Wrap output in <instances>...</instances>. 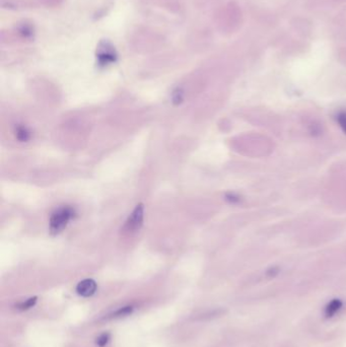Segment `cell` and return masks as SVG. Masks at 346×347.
Here are the masks:
<instances>
[{"instance_id":"cell-1","label":"cell","mask_w":346,"mask_h":347,"mask_svg":"<svg viewBox=\"0 0 346 347\" xmlns=\"http://www.w3.org/2000/svg\"><path fill=\"white\" fill-rule=\"evenodd\" d=\"M75 215L74 210L71 207L64 206L59 209H57L50 219V230L53 235L60 233L61 230L67 225V223L74 219Z\"/></svg>"},{"instance_id":"cell-2","label":"cell","mask_w":346,"mask_h":347,"mask_svg":"<svg viewBox=\"0 0 346 347\" xmlns=\"http://www.w3.org/2000/svg\"><path fill=\"white\" fill-rule=\"evenodd\" d=\"M118 55L116 50L111 45V43L108 41H102L99 43V45L97 50V59L98 64L100 67L108 66L112 63L117 61Z\"/></svg>"},{"instance_id":"cell-3","label":"cell","mask_w":346,"mask_h":347,"mask_svg":"<svg viewBox=\"0 0 346 347\" xmlns=\"http://www.w3.org/2000/svg\"><path fill=\"white\" fill-rule=\"evenodd\" d=\"M143 205L139 204L135 207L133 212L129 216L125 225H124V230H126L127 233H134L137 231L143 223Z\"/></svg>"},{"instance_id":"cell-4","label":"cell","mask_w":346,"mask_h":347,"mask_svg":"<svg viewBox=\"0 0 346 347\" xmlns=\"http://www.w3.org/2000/svg\"><path fill=\"white\" fill-rule=\"evenodd\" d=\"M97 291V283L93 279H84L80 281L76 286V292L79 296L89 297L93 296Z\"/></svg>"},{"instance_id":"cell-5","label":"cell","mask_w":346,"mask_h":347,"mask_svg":"<svg viewBox=\"0 0 346 347\" xmlns=\"http://www.w3.org/2000/svg\"><path fill=\"white\" fill-rule=\"evenodd\" d=\"M343 303L340 299H333L331 300L325 308V316L326 318H332L334 317L342 308Z\"/></svg>"},{"instance_id":"cell-6","label":"cell","mask_w":346,"mask_h":347,"mask_svg":"<svg viewBox=\"0 0 346 347\" xmlns=\"http://www.w3.org/2000/svg\"><path fill=\"white\" fill-rule=\"evenodd\" d=\"M19 33L25 39H31L34 36L33 26L31 25H28V24H23L19 27Z\"/></svg>"},{"instance_id":"cell-7","label":"cell","mask_w":346,"mask_h":347,"mask_svg":"<svg viewBox=\"0 0 346 347\" xmlns=\"http://www.w3.org/2000/svg\"><path fill=\"white\" fill-rule=\"evenodd\" d=\"M30 131L25 127H19L17 129V137L21 141H26L30 139Z\"/></svg>"},{"instance_id":"cell-8","label":"cell","mask_w":346,"mask_h":347,"mask_svg":"<svg viewBox=\"0 0 346 347\" xmlns=\"http://www.w3.org/2000/svg\"><path fill=\"white\" fill-rule=\"evenodd\" d=\"M336 121L343 131V133L346 135V112L344 111L339 112L336 116Z\"/></svg>"},{"instance_id":"cell-9","label":"cell","mask_w":346,"mask_h":347,"mask_svg":"<svg viewBox=\"0 0 346 347\" xmlns=\"http://www.w3.org/2000/svg\"><path fill=\"white\" fill-rule=\"evenodd\" d=\"M37 302V297H31V298H28L27 300L20 303V305L18 306V309L20 310H28V309H31L35 306V303Z\"/></svg>"},{"instance_id":"cell-10","label":"cell","mask_w":346,"mask_h":347,"mask_svg":"<svg viewBox=\"0 0 346 347\" xmlns=\"http://www.w3.org/2000/svg\"><path fill=\"white\" fill-rule=\"evenodd\" d=\"M133 311L132 307H124L120 310H118L116 313L113 314V317H121V316H127L129 314H131Z\"/></svg>"},{"instance_id":"cell-11","label":"cell","mask_w":346,"mask_h":347,"mask_svg":"<svg viewBox=\"0 0 346 347\" xmlns=\"http://www.w3.org/2000/svg\"><path fill=\"white\" fill-rule=\"evenodd\" d=\"M109 340H110V335L108 333H104V334H102V335L98 337L97 344L99 347H104L109 342Z\"/></svg>"},{"instance_id":"cell-12","label":"cell","mask_w":346,"mask_h":347,"mask_svg":"<svg viewBox=\"0 0 346 347\" xmlns=\"http://www.w3.org/2000/svg\"><path fill=\"white\" fill-rule=\"evenodd\" d=\"M228 197H230V198H227V200H229L230 202H233V203H236V202H239V201H240L239 197H238V196H235V195H233V194H230Z\"/></svg>"}]
</instances>
